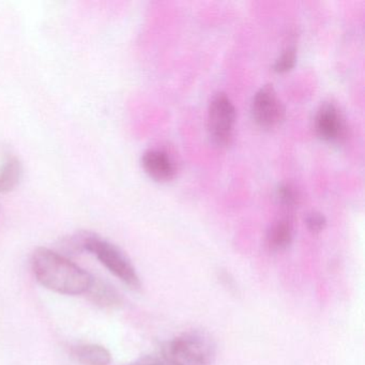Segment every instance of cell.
<instances>
[{
    "label": "cell",
    "mask_w": 365,
    "mask_h": 365,
    "mask_svg": "<svg viewBox=\"0 0 365 365\" xmlns=\"http://www.w3.org/2000/svg\"><path fill=\"white\" fill-rule=\"evenodd\" d=\"M34 274L48 289L68 296L86 292L91 277L84 269L48 247H38L31 257Z\"/></svg>",
    "instance_id": "1"
},
{
    "label": "cell",
    "mask_w": 365,
    "mask_h": 365,
    "mask_svg": "<svg viewBox=\"0 0 365 365\" xmlns=\"http://www.w3.org/2000/svg\"><path fill=\"white\" fill-rule=\"evenodd\" d=\"M215 356V343L200 331L182 333L162 348V356L172 365H211Z\"/></svg>",
    "instance_id": "2"
},
{
    "label": "cell",
    "mask_w": 365,
    "mask_h": 365,
    "mask_svg": "<svg viewBox=\"0 0 365 365\" xmlns=\"http://www.w3.org/2000/svg\"><path fill=\"white\" fill-rule=\"evenodd\" d=\"M86 251L97 256L98 259L110 272L132 289H138L142 285L131 260L116 245L93 234L87 243Z\"/></svg>",
    "instance_id": "3"
},
{
    "label": "cell",
    "mask_w": 365,
    "mask_h": 365,
    "mask_svg": "<svg viewBox=\"0 0 365 365\" xmlns=\"http://www.w3.org/2000/svg\"><path fill=\"white\" fill-rule=\"evenodd\" d=\"M236 115V108L226 93L213 96L207 114V132L215 146L223 148L232 144Z\"/></svg>",
    "instance_id": "4"
},
{
    "label": "cell",
    "mask_w": 365,
    "mask_h": 365,
    "mask_svg": "<svg viewBox=\"0 0 365 365\" xmlns=\"http://www.w3.org/2000/svg\"><path fill=\"white\" fill-rule=\"evenodd\" d=\"M254 123L264 130L277 129L285 120L286 110L272 85H264L254 96L251 104Z\"/></svg>",
    "instance_id": "5"
},
{
    "label": "cell",
    "mask_w": 365,
    "mask_h": 365,
    "mask_svg": "<svg viewBox=\"0 0 365 365\" xmlns=\"http://www.w3.org/2000/svg\"><path fill=\"white\" fill-rule=\"evenodd\" d=\"M316 135L327 143H339L345 138L346 123L333 103H324L317 110L314 121Z\"/></svg>",
    "instance_id": "6"
},
{
    "label": "cell",
    "mask_w": 365,
    "mask_h": 365,
    "mask_svg": "<svg viewBox=\"0 0 365 365\" xmlns=\"http://www.w3.org/2000/svg\"><path fill=\"white\" fill-rule=\"evenodd\" d=\"M142 168L157 182L172 181L177 174L174 160L162 149H149L145 151L142 157Z\"/></svg>",
    "instance_id": "7"
},
{
    "label": "cell",
    "mask_w": 365,
    "mask_h": 365,
    "mask_svg": "<svg viewBox=\"0 0 365 365\" xmlns=\"http://www.w3.org/2000/svg\"><path fill=\"white\" fill-rule=\"evenodd\" d=\"M87 298L101 309H114L123 304V298L118 290L108 282L93 277L87 288Z\"/></svg>",
    "instance_id": "8"
},
{
    "label": "cell",
    "mask_w": 365,
    "mask_h": 365,
    "mask_svg": "<svg viewBox=\"0 0 365 365\" xmlns=\"http://www.w3.org/2000/svg\"><path fill=\"white\" fill-rule=\"evenodd\" d=\"M294 238V228L287 217L277 220L267 232V245L273 252L285 251L290 247Z\"/></svg>",
    "instance_id": "9"
},
{
    "label": "cell",
    "mask_w": 365,
    "mask_h": 365,
    "mask_svg": "<svg viewBox=\"0 0 365 365\" xmlns=\"http://www.w3.org/2000/svg\"><path fill=\"white\" fill-rule=\"evenodd\" d=\"M74 358L83 365H108L112 354L103 346L98 344H82L72 349Z\"/></svg>",
    "instance_id": "10"
},
{
    "label": "cell",
    "mask_w": 365,
    "mask_h": 365,
    "mask_svg": "<svg viewBox=\"0 0 365 365\" xmlns=\"http://www.w3.org/2000/svg\"><path fill=\"white\" fill-rule=\"evenodd\" d=\"M23 177V164L16 155L8 157L0 165V193L12 191Z\"/></svg>",
    "instance_id": "11"
},
{
    "label": "cell",
    "mask_w": 365,
    "mask_h": 365,
    "mask_svg": "<svg viewBox=\"0 0 365 365\" xmlns=\"http://www.w3.org/2000/svg\"><path fill=\"white\" fill-rule=\"evenodd\" d=\"M91 236L93 232H86V230H81L76 234L70 235L59 242L58 250L56 252L70 259L72 256L78 255L86 251L87 243Z\"/></svg>",
    "instance_id": "12"
},
{
    "label": "cell",
    "mask_w": 365,
    "mask_h": 365,
    "mask_svg": "<svg viewBox=\"0 0 365 365\" xmlns=\"http://www.w3.org/2000/svg\"><path fill=\"white\" fill-rule=\"evenodd\" d=\"M275 196H277L279 206L285 210H292L298 204V193H297L296 189L288 183L279 185L277 187Z\"/></svg>",
    "instance_id": "13"
},
{
    "label": "cell",
    "mask_w": 365,
    "mask_h": 365,
    "mask_svg": "<svg viewBox=\"0 0 365 365\" xmlns=\"http://www.w3.org/2000/svg\"><path fill=\"white\" fill-rule=\"evenodd\" d=\"M297 63V51L294 48H288L277 57V61L273 63V70L277 73H287L290 70L294 69Z\"/></svg>",
    "instance_id": "14"
},
{
    "label": "cell",
    "mask_w": 365,
    "mask_h": 365,
    "mask_svg": "<svg viewBox=\"0 0 365 365\" xmlns=\"http://www.w3.org/2000/svg\"><path fill=\"white\" fill-rule=\"evenodd\" d=\"M305 224H307V230L313 234H318L322 232L327 226V219L322 213L314 212L309 213L305 217Z\"/></svg>",
    "instance_id": "15"
},
{
    "label": "cell",
    "mask_w": 365,
    "mask_h": 365,
    "mask_svg": "<svg viewBox=\"0 0 365 365\" xmlns=\"http://www.w3.org/2000/svg\"><path fill=\"white\" fill-rule=\"evenodd\" d=\"M130 365H172L161 356H145Z\"/></svg>",
    "instance_id": "16"
}]
</instances>
